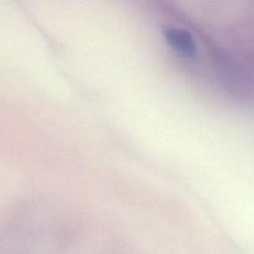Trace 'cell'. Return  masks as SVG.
Masks as SVG:
<instances>
[{
    "label": "cell",
    "instance_id": "1",
    "mask_svg": "<svg viewBox=\"0 0 254 254\" xmlns=\"http://www.w3.org/2000/svg\"><path fill=\"white\" fill-rule=\"evenodd\" d=\"M165 41L169 46L186 59H196L198 54L197 42L195 36L188 29L176 26L164 27Z\"/></svg>",
    "mask_w": 254,
    "mask_h": 254
}]
</instances>
